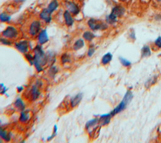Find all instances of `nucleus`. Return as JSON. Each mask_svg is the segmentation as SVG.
<instances>
[{"mask_svg": "<svg viewBox=\"0 0 161 143\" xmlns=\"http://www.w3.org/2000/svg\"><path fill=\"white\" fill-rule=\"evenodd\" d=\"M98 123H99V119L97 118L89 120L86 124V129L89 131L91 128L95 127V125L98 124Z\"/></svg>", "mask_w": 161, "mask_h": 143, "instance_id": "nucleus-22", "label": "nucleus"}, {"mask_svg": "<svg viewBox=\"0 0 161 143\" xmlns=\"http://www.w3.org/2000/svg\"><path fill=\"white\" fill-rule=\"evenodd\" d=\"M14 106L16 109H18L19 111L22 112L25 110V104L23 100L20 98H18L16 100L15 103H14Z\"/></svg>", "mask_w": 161, "mask_h": 143, "instance_id": "nucleus-15", "label": "nucleus"}, {"mask_svg": "<svg viewBox=\"0 0 161 143\" xmlns=\"http://www.w3.org/2000/svg\"><path fill=\"white\" fill-rule=\"evenodd\" d=\"M132 98H133L132 93L130 92V91H128V92L126 93L125 97L124 99H123L121 102L111 112V113H110L111 115L113 116L118 113H120V112H121L122 110H124L126 107L127 105H128V104L131 102V100H132Z\"/></svg>", "mask_w": 161, "mask_h": 143, "instance_id": "nucleus-2", "label": "nucleus"}, {"mask_svg": "<svg viewBox=\"0 0 161 143\" xmlns=\"http://www.w3.org/2000/svg\"><path fill=\"white\" fill-rule=\"evenodd\" d=\"M120 1H126V0H120Z\"/></svg>", "mask_w": 161, "mask_h": 143, "instance_id": "nucleus-36", "label": "nucleus"}, {"mask_svg": "<svg viewBox=\"0 0 161 143\" xmlns=\"http://www.w3.org/2000/svg\"><path fill=\"white\" fill-rule=\"evenodd\" d=\"M120 62L121 63V64L123 65H124V66H129L131 64V63L130 61H129L128 60H126L124 58H120Z\"/></svg>", "mask_w": 161, "mask_h": 143, "instance_id": "nucleus-30", "label": "nucleus"}, {"mask_svg": "<svg viewBox=\"0 0 161 143\" xmlns=\"http://www.w3.org/2000/svg\"><path fill=\"white\" fill-rule=\"evenodd\" d=\"M53 131H54V133H55V134H57V133L58 127H57V125H54Z\"/></svg>", "mask_w": 161, "mask_h": 143, "instance_id": "nucleus-34", "label": "nucleus"}, {"mask_svg": "<svg viewBox=\"0 0 161 143\" xmlns=\"http://www.w3.org/2000/svg\"><path fill=\"white\" fill-rule=\"evenodd\" d=\"M23 89H24V88L23 87V86H18V87L17 88V90L18 92H22L23 90Z\"/></svg>", "mask_w": 161, "mask_h": 143, "instance_id": "nucleus-35", "label": "nucleus"}, {"mask_svg": "<svg viewBox=\"0 0 161 143\" xmlns=\"http://www.w3.org/2000/svg\"><path fill=\"white\" fill-rule=\"evenodd\" d=\"M0 137L6 142H9L11 139V134L1 127H0Z\"/></svg>", "mask_w": 161, "mask_h": 143, "instance_id": "nucleus-14", "label": "nucleus"}, {"mask_svg": "<svg viewBox=\"0 0 161 143\" xmlns=\"http://www.w3.org/2000/svg\"><path fill=\"white\" fill-rule=\"evenodd\" d=\"M57 135V134H55V133H53L51 136H49L48 138H47V141H51L52 139H54L55 137H56V136Z\"/></svg>", "mask_w": 161, "mask_h": 143, "instance_id": "nucleus-32", "label": "nucleus"}, {"mask_svg": "<svg viewBox=\"0 0 161 143\" xmlns=\"http://www.w3.org/2000/svg\"><path fill=\"white\" fill-rule=\"evenodd\" d=\"M84 46V41L83 38H79L73 44V49L74 51H79Z\"/></svg>", "mask_w": 161, "mask_h": 143, "instance_id": "nucleus-19", "label": "nucleus"}, {"mask_svg": "<svg viewBox=\"0 0 161 143\" xmlns=\"http://www.w3.org/2000/svg\"><path fill=\"white\" fill-rule=\"evenodd\" d=\"M15 47L20 53L25 54L29 51V43L27 40L20 41L15 43Z\"/></svg>", "mask_w": 161, "mask_h": 143, "instance_id": "nucleus-8", "label": "nucleus"}, {"mask_svg": "<svg viewBox=\"0 0 161 143\" xmlns=\"http://www.w3.org/2000/svg\"><path fill=\"white\" fill-rule=\"evenodd\" d=\"M25 58L27 60V61L30 64L31 66L33 65V60H34V55H32L30 53H26L25 54Z\"/></svg>", "mask_w": 161, "mask_h": 143, "instance_id": "nucleus-28", "label": "nucleus"}, {"mask_svg": "<svg viewBox=\"0 0 161 143\" xmlns=\"http://www.w3.org/2000/svg\"><path fill=\"white\" fill-rule=\"evenodd\" d=\"M41 31V23L39 20H33L30 25L28 33L32 37H35Z\"/></svg>", "mask_w": 161, "mask_h": 143, "instance_id": "nucleus-7", "label": "nucleus"}, {"mask_svg": "<svg viewBox=\"0 0 161 143\" xmlns=\"http://www.w3.org/2000/svg\"><path fill=\"white\" fill-rule=\"evenodd\" d=\"M0 44H1L4 46H10L13 44V42L10 41V39L5 37H0Z\"/></svg>", "mask_w": 161, "mask_h": 143, "instance_id": "nucleus-26", "label": "nucleus"}, {"mask_svg": "<svg viewBox=\"0 0 161 143\" xmlns=\"http://www.w3.org/2000/svg\"><path fill=\"white\" fill-rule=\"evenodd\" d=\"M52 14L48 10L47 8H44L42 10L39 14L40 18L43 20L46 23H50L52 20Z\"/></svg>", "mask_w": 161, "mask_h": 143, "instance_id": "nucleus-10", "label": "nucleus"}, {"mask_svg": "<svg viewBox=\"0 0 161 143\" xmlns=\"http://www.w3.org/2000/svg\"><path fill=\"white\" fill-rule=\"evenodd\" d=\"M38 42H39V44L44 45L46 44L47 42H48L49 41V38L48 36L47 31L46 29L42 30L38 34Z\"/></svg>", "mask_w": 161, "mask_h": 143, "instance_id": "nucleus-11", "label": "nucleus"}, {"mask_svg": "<svg viewBox=\"0 0 161 143\" xmlns=\"http://www.w3.org/2000/svg\"><path fill=\"white\" fill-rule=\"evenodd\" d=\"M42 86V82L37 81V83L33 85L30 91V96L31 97L32 101H35L40 96V86Z\"/></svg>", "mask_w": 161, "mask_h": 143, "instance_id": "nucleus-6", "label": "nucleus"}, {"mask_svg": "<svg viewBox=\"0 0 161 143\" xmlns=\"http://www.w3.org/2000/svg\"><path fill=\"white\" fill-rule=\"evenodd\" d=\"M34 53V60H33V66L38 73L44 71V67L48 64L47 55L45 53L43 48L40 44L37 45L33 49Z\"/></svg>", "mask_w": 161, "mask_h": 143, "instance_id": "nucleus-1", "label": "nucleus"}, {"mask_svg": "<svg viewBox=\"0 0 161 143\" xmlns=\"http://www.w3.org/2000/svg\"><path fill=\"white\" fill-rule=\"evenodd\" d=\"M157 1H161V0H157Z\"/></svg>", "mask_w": 161, "mask_h": 143, "instance_id": "nucleus-37", "label": "nucleus"}, {"mask_svg": "<svg viewBox=\"0 0 161 143\" xmlns=\"http://www.w3.org/2000/svg\"><path fill=\"white\" fill-rule=\"evenodd\" d=\"M89 27L92 30H105L107 28V25L105 23L95 18H90L88 21Z\"/></svg>", "mask_w": 161, "mask_h": 143, "instance_id": "nucleus-5", "label": "nucleus"}, {"mask_svg": "<svg viewBox=\"0 0 161 143\" xmlns=\"http://www.w3.org/2000/svg\"><path fill=\"white\" fill-rule=\"evenodd\" d=\"M151 54V51L149 47L147 46H145L142 49V58H145V57H149Z\"/></svg>", "mask_w": 161, "mask_h": 143, "instance_id": "nucleus-24", "label": "nucleus"}, {"mask_svg": "<svg viewBox=\"0 0 161 143\" xmlns=\"http://www.w3.org/2000/svg\"><path fill=\"white\" fill-rule=\"evenodd\" d=\"M155 44L159 48H161V37H159L155 41Z\"/></svg>", "mask_w": 161, "mask_h": 143, "instance_id": "nucleus-31", "label": "nucleus"}, {"mask_svg": "<svg viewBox=\"0 0 161 143\" xmlns=\"http://www.w3.org/2000/svg\"><path fill=\"white\" fill-rule=\"evenodd\" d=\"M64 19V21L67 27H71L73 26L74 23V20L73 17V15H72L70 11H69L67 10H66L63 14Z\"/></svg>", "mask_w": 161, "mask_h": 143, "instance_id": "nucleus-12", "label": "nucleus"}, {"mask_svg": "<svg viewBox=\"0 0 161 143\" xmlns=\"http://www.w3.org/2000/svg\"><path fill=\"white\" fill-rule=\"evenodd\" d=\"M58 72V69L57 68L56 66H52L50 67L49 69V76L52 77V78H54L55 76H56V75L57 74Z\"/></svg>", "mask_w": 161, "mask_h": 143, "instance_id": "nucleus-27", "label": "nucleus"}, {"mask_svg": "<svg viewBox=\"0 0 161 143\" xmlns=\"http://www.w3.org/2000/svg\"><path fill=\"white\" fill-rule=\"evenodd\" d=\"M65 6L67 8V10L70 11L71 14L72 15H73L74 16L78 15L80 13V9L79 6L74 1H66L65 2Z\"/></svg>", "mask_w": 161, "mask_h": 143, "instance_id": "nucleus-9", "label": "nucleus"}, {"mask_svg": "<svg viewBox=\"0 0 161 143\" xmlns=\"http://www.w3.org/2000/svg\"><path fill=\"white\" fill-rule=\"evenodd\" d=\"M30 118V115L29 114V112L27 110H23L21 112L20 116V121L22 123H27Z\"/></svg>", "mask_w": 161, "mask_h": 143, "instance_id": "nucleus-17", "label": "nucleus"}, {"mask_svg": "<svg viewBox=\"0 0 161 143\" xmlns=\"http://www.w3.org/2000/svg\"><path fill=\"white\" fill-rule=\"evenodd\" d=\"M112 58H113V55L111 53L106 54L102 58V59H101V63H102V64L104 65L107 64L111 61Z\"/></svg>", "mask_w": 161, "mask_h": 143, "instance_id": "nucleus-23", "label": "nucleus"}, {"mask_svg": "<svg viewBox=\"0 0 161 143\" xmlns=\"http://www.w3.org/2000/svg\"><path fill=\"white\" fill-rule=\"evenodd\" d=\"M2 36L9 39H15L18 36V30L14 26L8 25L1 33Z\"/></svg>", "mask_w": 161, "mask_h": 143, "instance_id": "nucleus-4", "label": "nucleus"}, {"mask_svg": "<svg viewBox=\"0 0 161 143\" xmlns=\"http://www.w3.org/2000/svg\"><path fill=\"white\" fill-rule=\"evenodd\" d=\"M11 17L7 13L3 12L0 14V21L2 23H9L11 21Z\"/></svg>", "mask_w": 161, "mask_h": 143, "instance_id": "nucleus-21", "label": "nucleus"}, {"mask_svg": "<svg viewBox=\"0 0 161 143\" xmlns=\"http://www.w3.org/2000/svg\"><path fill=\"white\" fill-rule=\"evenodd\" d=\"M125 10L121 6H115L113 8L112 11L110 15L107 17V21L109 23H113L117 21L118 17H120L124 15Z\"/></svg>", "mask_w": 161, "mask_h": 143, "instance_id": "nucleus-3", "label": "nucleus"}, {"mask_svg": "<svg viewBox=\"0 0 161 143\" xmlns=\"http://www.w3.org/2000/svg\"><path fill=\"white\" fill-rule=\"evenodd\" d=\"M112 115L110 114L102 115L100 118L99 119V123H100L101 125H105L109 123L110 120H111Z\"/></svg>", "mask_w": 161, "mask_h": 143, "instance_id": "nucleus-16", "label": "nucleus"}, {"mask_svg": "<svg viewBox=\"0 0 161 143\" xmlns=\"http://www.w3.org/2000/svg\"><path fill=\"white\" fill-rule=\"evenodd\" d=\"M59 6V3L57 0H52V1H51V2L49 4L48 7L47 8V10L51 13V14H53L55 11H56L57 10Z\"/></svg>", "mask_w": 161, "mask_h": 143, "instance_id": "nucleus-18", "label": "nucleus"}, {"mask_svg": "<svg viewBox=\"0 0 161 143\" xmlns=\"http://www.w3.org/2000/svg\"><path fill=\"white\" fill-rule=\"evenodd\" d=\"M95 53V48L94 46H90L88 51V55L89 57H92Z\"/></svg>", "mask_w": 161, "mask_h": 143, "instance_id": "nucleus-29", "label": "nucleus"}, {"mask_svg": "<svg viewBox=\"0 0 161 143\" xmlns=\"http://www.w3.org/2000/svg\"><path fill=\"white\" fill-rule=\"evenodd\" d=\"M95 35L91 31H86L83 34V37L86 41H92L95 38Z\"/></svg>", "mask_w": 161, "mask_h": 143, "instance_id": "nucleus-20", "label": "nucleus"}, {"mask_svg": "<svg viewBox=\"0 0 161 143\" xmlns=\"http://www.w3.org/2000/svg\"><path fill=\"white\" fill-rule=\"evenodd\" d=\"M25 1H26V0H14V2L18 4V3H22Z\"/></svg>", "mask_w": 161, "mask_h": 143, "instance_id": "nucleus-33", "label": "nucleus"}, {"mask_svg": "<svg viewBox=\"0 0 161 143\" xmlns=\"http://www.w3.org/2000/svg\"><path fill=\"white\" fill-rule=\"evenodd\" d=\"M83 97V95L82 93H78L74 97H73L70 100V105L72 108H75L77 107L81 102Z\"/></svg>", "mask_w": 161, "mask_h": 143, "instance_id": "nucleus-13", "label": "nucleus"}, {"mask_svg": "<svg viewBox=\"0 0 161 143\" xmlns=\"http://www.w3.org/2000/svg\"><path fill=\"white\" fill-rule=\"evenodd\" d=\"M61 60L62 64H65L67 63H69L71 61V59L68 54H63L61 58Z\"/></svg>", "mask_w": 161, "mask_h": 143, "instance_id": "nucleus-25", "label": "nucleus"}]
</instances>
